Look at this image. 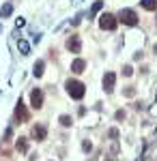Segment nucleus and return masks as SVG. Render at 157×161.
<instances>
[{
	"mask_svg": "<svg viewBox=\"0 0 157 161\" xmlns=\"http://www.w3.org/2000/svg\"><path fill=\"white\" fill-rule=\"evenodd\" d=\"M71 116H67V114H62V116H60V125H62V127H71Z\"/></svg>",
	"mask_w": 157,
	"mask_h": 161,
	"instance_id": "obj_16",
	"label": "nucleus"
},
{
	"mask_svg": "<svg viewBox=\"0 0 157 161\" xmlns=\"http://www.w3.org/2000/svg\"><path fill=\"white\" fill-rule=\"evenodd\" d=\"M118 19H121L125 26H136V24H138V15H136L134 9H123V11L118 13Z\"/></svg>",
	"mask_w": 157,
	"mask_h": 161,
	"instance_id": "obj_2",
	"label": "nucleus"
},
{
	"mask_svg": "<svg viewBox=\"0 0 157 161\" xmlns=\"http://www.w3.org/2000/svg\"><path fill=\"white\" fill-rule=\"evenodd\" d=\"M114 118H116V121H123V118H125V112H123V110H118V112L114 114Z\"/></svg>",
	"mask_w": 157,
	"mask_h": 161,
	"instance_id": "obj_19",
	"label": "nucleus"
},
{
	"mask_svg": "<svg viewBox=\"0 0 157 161\" xmlns=\"http://www.w3.org/2000/svg\"><path fill=\"white\" fill-rule=\"evenodd\" d=\"M101 6H104V2H101V0H97V2L93 4V9H91V13H88V17H95V15H97V13L101 11Z\"/></svg>",
	"mask_w": 157,
	"mask_h": 161,
	"instance_id": "obj_12",
	"label": "nucleus"
},
{
	"mask_svg": "<svg viewBox=\"0 0 157 161\" xmlns=\"http://www.w3.org/2000/svg\"><path fill=\"white\" fill-rule=\"evenodd\" d=\"M30 105H32L35 110H39V108L43 105V92H41L39 88H35V90L30 92Z\"/></svg>",
	"mask_w": 157,
	"mask_h": 161,
	"instance_id": "obj_5",
	"label": "nucleus"
},
{
	"mask_svg": "<svg viewBox=\"0 0 157 161\" xmlns=\"http://www.w3.org/2000/svg\"><path fill=\"white\" fill-rule=\"evenodd\" d=\"M136 95V88H125V97H134Z\"/></svg>",
	"mask_w": 157,
	"mask_h": 161,
	"instance_id": "obj_18",
	"label": "nucleus"
},
{
	"mask_svg": "<svg viewBox=\"0 0 157 161\" xmlns=\"http://www.w3.org/2000/svg\"><path fill=\"white\" fill-rule=\"evenodd\" d=\"M114 82H116V75H114L112 71H108L104 75V90L105 92H112V90H114Z\"/></svg>",
	"mask_w": 157,
	"mask_h": 161,
	"instance_id": "obj_8",
	"label": "nucleus"
},
{
	"mask_svg": "<svg viewBox=\"0 0 157 161\" xmlns=\"http://www.w3.org/2000/svg\"><path fill=\"white\" fill-rule=\"evenodd\" d=\"M67 49L69 52H73V54H80V49H82V41H80V37H69L67 39Z\"/></svg>",
	"mask_w": 157,
	"mask_h": 161,
	"instance_id": "obj_7",
	"label": "nucleus"
},
{
	"mask_svg": "<svg viewBox=\"0 0 157 161\" xmlns=\"http://www.w3.org/2000/svg\"><path fill=\"white\" fill-rule=\"evenodd\" d=\"M153 52H155V54H157V45H155V47H153Z\"/></svg>",
	"mask_w": 157,
	"mask_h": 161,
	"instance_id": "obj_22",
	"label": "nucleus"
},
{
	"mask_svg": "<svg viewBox=\"0 0 157 161\" xmlns=\"http://www.w3.org/2000/svg\"><path fill=\"white\" fill-rule=\"evenodd\" d=\"M131 73H134V69H131L129 65H127V67H123V75H125V78H129Z\"/></svg>",
	"mask_w": 157,
	"mask_h": 161,
	"instance_id": "obj_17",
	"label": "nucleus"
},
{
	"mask_svg": "<svg viewBox=\"0 0 157 161\" xmlns=\"http://www.w3.org/2000/svg\"><path fill=\"white\" fill-rule=\"evenodd\" d=\"M65 86H67V92H69V97H71V99H82V97H84V92H86L84 84H82V82H78V80H69Z\"/></svg>",
	"mask_w": 157,
	"mask_h": 161,
	"instance_id": "obj_1",
	"label": "nucleus"
},
{
	"mask_svg": "<svg viewBox=\"0 0 157 161\" xmlns=\"http://www.w3.org/2000/svg\"><path fill=\"white\" fill-rule=\"evenodd\" d=\"M0 30H2V26H0Z\"/></svg>",
	"mask_w": 157,
	"mask_h": 161,
	"instance_id": "obj_23",
	"label": "nucleus"
},
{
	"mask_svg": "<svg viewBox=\"0 0 157 161\" xmlns=\"http://www.w3.org/2000/svg\"><path fill=\"white\" fill-rule=\"evenodd\" d=\"M15 116H17V121L19 122H26L28 121V110H26V105H24V101L19 99L17 101V105H15Z\"/></svg>",
	"mask_w": 157,
	"mask_h": 161,
	"instance_id": "obj_6",
	"label": "nucleus"
},
{
	"mask_svg": "<svg viewBox=\"0 0 157 161\" xmlns=\"http://www.w3.org/2000/svg\"><path fill=\"white\" fill-rule=\"evenodd\" d=\"M43 69H45V62H43V60H37L35 67H32V73H35L37 78H41V75H43Z\"/></svg>",
	"mask_w": 157,
	"mask_h": 161,
	"instance_id": "obj_10",
	"label": "nucleus"
},
{
	"mask_svg": "<svg viewBox=\"0 0 157 161\" xmlns=\"http://www.w3.org/2000/svg\"><path fill=\"white\" fill-rule=\"evenodd\" d=\"M30 133H32V138H35L37 142H43V140L48 138V127H45V125H35Z\"/></svg>",
	"mask_w": 157,
	"mask_h": 161,
	"instance_id": "obj_4",
	"label": "nucleus"
},
{
	"mask_svg": "<svg viewBox=\"0 0 157 161\" xmlns=\"http://www.w3.org/2000/svg\"><path fill=\"white\" fill-rule=\"evenodd\" d=\"M82 148H84V150H91L93 146H91V142H84V144H82Z\"/></svg>",
	"mask_w": 157,
	"mask_h": 161,
	"instance_id": "obj_21",
	"label": "nucleus"
},
{
	"mask_svg": "<svg viewBox=\"0 0 157 161\" xmlns=\"http://www.w3.org/2000/svg\"><path fill=\"white\" fill-rule=\"evenodd\" d=\"M140 4H142L146 11H157V0H142Z\"/></svg>",
	"mask_w": 157,
	"mask_h": 161,
	"instance_id": "obj_11",
	"label": "nucleus"
},
{
	"mask_svg": "<svg viewBox=\"0 0 157 161\" xmlns=\"http://www.w3.org/2000/svg\"><path fill=\"white\" fill-rule=\"evenodd\" d=\"M110 138H118V131L116 129H110Z\"/></svg>",
	"mask_w": 157,
	"mask_h": 161,
	"instance_id": "obj_20",
	"label": "nucleus"
},
{
	"mask_svg": "<svg viewBox=\"0 0 157 161\" xmlns=\"http://www.w3.org/2000/svg\"><path fill=\"white\" fill-rule=\"evenodd\" d=\"M11 13H13V4H11V2H6V4L0 9V15H2V17H9Z\"/></svg>",
	"mask_w": 157,
	"mask_h": 161,
	"instance_id": "obj_13",
	"label": "nucleus"
},
{
	"mask_svg": "<svg viewBox=\"0 0 157 161\" xmlns=\"http://www.w3.org/2000/svg\"><path fill=\"white\" fill-rule=\"evenodd\" d=\"M17 47H19V52H22L24 56H26V54L30 52V45H28V43H26L24 39H19V41H17Z\"/></svg>",
	"mask_w": 157,
	"mask_h": 161,
	"instance_id": "obj_14",
	"label": "nucleus"
},
{
	"mask_svg": "<svg viewBox=\"0 0 157 161\" xmlns=\"http://www.w3.org/2000/svg\"><path fill=\"white\" fill-rule=\"evenodd\" d=\"M15 146H17V150H22V153H26V148H28V144H26V140H24V138H19Z\"/></svg>",
	"mask_w": 157,
	"mask_h": 161,
	"instance_id": "obj_15",
	"label": "nucleus"
},
{
	"mask_svg": "<svg viewBox=\"0 0 157 161\" xmlns=\"http://www.w3.org/2000/svg\"><path fill=\"white\" fill-rule=\"evenodd\" d=\"M84 69H86V62H84L82 58H78V60L71 62V71H73V73H82Z\"/></svg>",
	"mask_w": 157,
	"mask_h": 161,
	"instance_id": "obj_9",
	"label": "nucleus"
},
{
	"mask_svg": "<svg viewBox=\"0 0 157 161\" xmlns=\"http://www.w3.org/2000/svg\"><path fill=\"white\" fill-rule=\"evenodd\" d=\"M99 26H101L104 30H114V28H116V17H114L112 13H104V15L99 17Z\"/></svg>",
	"mask_w": 157,
	"mask_h": 161,
	"instance_id": "obj_3",
	"label": "nucleus"
}]
</instances>
